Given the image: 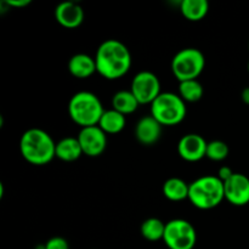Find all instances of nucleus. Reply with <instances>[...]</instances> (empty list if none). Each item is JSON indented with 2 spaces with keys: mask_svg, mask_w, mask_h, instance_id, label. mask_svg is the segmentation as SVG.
I'll list each match as a JSON object with an SVG mask.
<instances>
[{
  "mask_svg": "<svg viewBox=\"0 0 249 249\" xmlns=\"http://www.w3.org/2000/svg\"><path fill=\"white\" fill-rule=\"evenodd\" d=\"M96 71L109 80L118 79L131 67V53L128 46L117 39H107L97 48L95 55Z\"/></svg>",
  "mask_w": 249,
  "mask_h": 249,
  "instance_id": "obj_1",
  "label": "nucleus"
},
{
  "mask_svg": "<svg viewBox=\"0 0 249 249\" xmlns=\"http://www.w3.org/2000/svg\"><path fill=\"white\" fill-rule=\"evenodd\" d=\"M19 152L31 164H48L56 157V142L43 129L31 128L19 139Z\"/></svg>",
  "mask_w": 249,
  "mask_h": 249,
  "instance_id": "obj_2",
  "label": "nucleus"
},
{
  "mask_svg": "<svg viewBox=\"0 0 249 249\" xmlns=\"http://www.w3.org/2000/svg\"><path fill=\"white\" fill-rule=\"evenodd\" d=\"M225 198L224 182L214 175H203L190 184L189 199L196 208L208 211Z\"/></svg>",
  "mask_w": 249,
  "mask_h": 249,
  "instance_id": "obj_3",
  "label": "nucleus"
},
{
  "mask_svg": "<svg viewBox=\"0 0 249 249\" xmlns=\"http://www.w3.org/2000/svg\"><path fill=\"white\" fill-rule=\"evenodd\" d=\"M105 109L99 97L91 91H78L68 102V113L82 128L97 125Z\"/></svg>",
  "mask_w": 249,
  "mask_h": 249,
  "instance_id": "obj_4",
  "label": "nucleus"
},
{
  "mask_svg": "<svg viewBox=\"0 0 249 249\" xmlns=\"http://www.w3.org/2000/svg\"><path fill=\"white\" fill-rule=\"evenodd\" d=\"M186 102L174 92H160L151 104V116L162 125H177L186 117Z\"/></svg>",
  "mask_w": 249,
  "mask_h": 249,
  "instance_id": "obj_5",
  "label": "nucleus"
},
{
  "mask_svg": "<svg viewBox=\"0 0 249 249\" xmlns=\"http://www.w3.org/2000/svg\"><path fill=\"white\" fill-rule=\"evenodd\" d=\"M206 57L199 49L185 48L178 51L172 60V72L179 82L197 79L203 72Z\"/></svg>",
  "mask_w": 249,
  "mask_h": 249,
  "instance_id": "obj_6",
  "label": "nucleus"
},
{
  "mask_svg": "<svg viewBox=\"0 0 249 249\" xmlns=\"http://www.w3.org/2000/svg\"><path fill=\"white\" fill-rule=\"evenodd\" d=\"M163 241L169 249H194L197 243L196 229L185 219H173L165 224Z\"/></svg>",
  "mask_w": 249,
  "mask_h": 249,
  "instance_id": "obj_7",
  "label": "nucleus"
},
{
  "mask_svg": "<svg viewBox=\"0 0 249 249\" xmlns=\"http://www.w3.org/2000/svg\"><path fill=\"white\" fill-rule=\"evenodd\" d=\"M130 91L140 105L152 104L160 95V82L153 72L141 71L134 75Z\"/></svg>",
  "mask_w": 249,
  "mask_h": 249,
  "instance_id": "obj_8",
  "label": "nucleus"
},
{
  "mask_svg": "<svg viewBox=\"0 0 249 249\" xmlns=\"http://www.w3.org/2000/svg\"><path fill=\"white\" fill-rule=\"evenodd\" d=\"M77 138L83 153L89 157L102 155L107 147V134L99 125L82 128Z\"/></svg>",
  "mask_w": 249,
  "mask_h": 249,
  "instance_id": "obj_9",
  "label": "nucleus"
},
{
  "mask_svg": "<svg viewBox=\"0 0 249 249\" xmlns=\"http://www.w3.org/2000/svg\"><path fill=\"white\" fill-rule=\"evenodd\" d=\"M225 199L237 207L249 203V178L247 175L235 173L228 181L224 182Z\"/></svg>",
  "mask_w": 249,
  "mask_h": 249,
  "instance_id": "obj_10",
  "label": "nucleus"
},
{
  "mask_svg": "<svg viewBox=\"0 0 249 249\" xmlns=\"http://www.w3.org/2000/svg\"><path fill=\"white\" fill-rule=\"evenodd\" d=\"M208 142L198 134H186L178 143V153L187 162H198L207 155Z\"/></svg>",
  "mask_w": 249,
  "mask_h": 249,
  "instance_id": "obj_11",
  "label": "nucleus"
},
{
  "mask_svg": "<svg viewBox=\"0 0 249 249\" xmlns=\"http://www.w3.org/2000/svg\"><path fill=\"white\" fill-rule=\"evenodd\" d=\"M55 18L66 28H77L84 21V10L74 1H63L56 6Z\"/></svg>",
  "mask_w": 249,
  "mask_h": 249,
  "instance_id": "obj_12",
  "label": "nucleus"
},
{
  "mask_svg": "<svg viewBox=\"0 0 249 249\" xmlns=\"http://www.w3.org/2000/svg\"><path fill=\"white\" fill-rule=\"evenodd\" d=\"M162 124L152 116H143L135 125V138L140 143L151 146L160 140L162 135Z\"/></svg>",
  "mask_w": 249,
  "mask_h": 249,
  "instance_id": "obj_13",
  "label": "nucleus"
},
{
  "mask_svg": "<svg viewBox=\"0 0 249 249\" xmlns=\"http://www.w3.org/2000/svg\"><path fill=\"white\" fill-rule=\"evenodd\" d=\"M68 71L71 74L79 79H85L94 74L96 71L95 57H91L88 53H75L68 61Z\"/></svg>",
  "mask_w": 249,
  "mask_h": 249,
  "instance_id": "obj_14",
  "label": "nucleus"
},
{
  "mask_svg": "<svg viewBox=\"0 0 249 249\" xmlns=\"http://www.w3.org/2000/svg\"><path fill=\"white\" fill-rule=\"evenodd\" d=\"M83 155L82 146L78 138L66 136L56 142V157L63 162H74Z\"/></svg>",
  "mask_w": 249,
  "mask_h": 249,
  "instance_id": "obj_15",
  "label": "nucleus"
},
{
  "mask_svg": "<svg viewBox=\"0 0 249 249\" xmlns=\"http://www.w3.org/2000/svg\"><path fill=\"white\" fill-rule=\"evenodd\" d=\"M190 184L180 178H169L163 184V195L165 198L173 202H180L189 198Z\"/></svg>",
  "mask_w": 249,
  "mask_h": 249,
  "instance_id": "obj_16",
  "label": "nucleus"
},
{
  "mask_svg": "<svg viewBox=\"0 0 249 249\" xmlns=\"http://www.w3.org/2000/svg\"><path fill=\"white\" fill-rule=\"evenodd\" d=\"M126 118L124 114L119 113L116 109L111 108L104 112L97 125L106 134H118L124 129Z\"/></svg>",
  "mask_w": 249,
  "mask_h": 249,
  "instance_id": "obj_17",
  "label": "nucleus"
},
{
  "mask_svg": "<svg viewBox=\"0 0 249 249\" xmlns=\"http://www.w3.org/2000/svg\"><path fill=\"white\" fill-rule=\"evenodd\" d=\"M180 11L190 21H201L208 14L209 2L207 0H182Z\"/></svg>",
  "mask_w": 249,
  "mask_h": 249,
  "instance_id": "obj_18",
  "label": "nucleus"
},
{
  "mask_svg": "<svg viewBox=\"0 0 249 249\" xmlns=\"http://www.w3.org/2000/svg\"><path fill=\"white\" fill-rule=\"evenodd\" d=\"M139 105L140 104L130 90H119L112 97V108L124 116L134 113L138 109Z\"/></svg>",
  "mask_w": 249,
  "mask_h": 249,
  "instance_id": "obj_19",
  "label": "nucleus"
},
{
  "mask_svg": "<svg viewBox=\"0 0 249 249\" xmlns=\"http://www.w3.org/2000/svg\"><path fill=\"white\" fill-rule=\"evenodd\" d=\"M140 232L145 240L156 242L163 240L165 232V224L158 218H148L141 224Z\"/></svg>",
  "mask_w": 249,
  "mask_h": 249,
  "instance_id": "obj_20",
  "label": "nucleus"
},
{
  "mask_svg": "<svg viewBox=\"0 0 249 249\" xmlns=\"http://www.w3.org/2000/svg\"><path fill=\"white\" fill-rule=\"evenodd\" d=\"M204 88L197 79L185 80L179 84V95L185 102H197L203 97Z\"/></svg>",
  "mask_w": 249,
  "mask_h": 249,
  "instance_id": "obj_21",
  "label": "nucleus"
},
{
  "mask_svg": "<svg viewBox=\"0 0 249 249\" xmlns=\"http://www.w3.org/2000/svg\"><path fill=\"white\" fill-rule=\"evenodd\" d=\"M229 146L228 143L221 140H214L208 142L207 146V155L206 157L211 160L220 162L224 160L229 156Z\"/></svg>",
  "mask_w": 249,
  "mask_h": 249,
  "instance_id": "obj_22",
  "label": "nucleus"
},
{
  "mask_svg": "<svg viewBox=\"0 0 249 249\" xmlns=\"http://www.w3.org/2000/svg\"><path fill=\"white\" fill-rule=\"evenodd\" d=\"M44 249H70L67 240L63 237H51L48 242L44 245Z\"/></svg>",
  "mask_w": 249,
  "mask_h": 249,
  "instance_id": "obj_23",
  "label": "nucleus"
},
{
  "mask_svg": "<svg viewBox=\"0 0 249 249\" xmlns=\"http://www.w3.org/2000/svg\"><path fill=\"white\" fill-rule=\"evenodd\" d=\"M233 174H235V172H233L230 167H226V165H224V167H221L220 169H219L218 175H216V177H218L221 181L225 182V181H228V180L230 179Z\"/></svg>",
  "mask_w": 249,
  "mask_h": 249,
  "instance_id": "obj_24",
  "label": "nucleus"
},
{
  "mask_svg": "<svg viewBox=\"0 0 249 249\" xmlns=\"http://www.w3.org/2000/svg\"><path fill=\"white\" fill-rule=\"evenodd\" d=\"M31 4V0H7L6 5L10 7H26Z\"/></svg>",
  "mask_w": 249,
  "mask_h": 249,
  "instance_id": "obj_25",
  "label": "nucleus"
},
{
  "mask_svg": "<svg viewBox=\"0 0 249 249\" xmlns=\"http://www.w3.org/2000/svg\"><path fill=\"white\" fill-rule=\"evenodd\" d=\"M241 99H242V101L245 102L246 105H249V87L243 89L242 94H241Z\"/></svg>",
  "mask_w": 249,
  "mask_h": 249,
  "instance_id": "obj_26",
  "label": "nucleus"
},
{
  "mask_svg": "<svg viewBox=\"0 0 249 249\" xmlns=\"http://www.w3.org/2000/svg\"><path fill=\"white\" fill-rule=\"evenodd\" d=\"M247 68H248V72H249V61H248V67Z\"/></svg>",
  "mask_w": 249,
  "mask_h": 249,
  "instance_id": "obj_27",
  "label": "nucleus"
}]
</instances>
